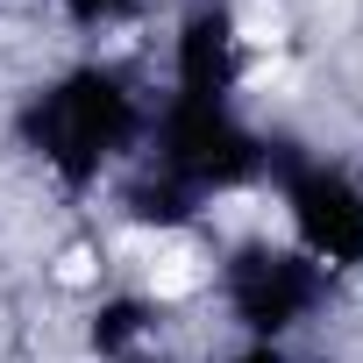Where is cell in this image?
Wrapping results in <instances>:
<instances>
[{"label":"cell","instance_id":"obj_1","mask_svg":"<svg viewBox=\"0 0 363 363\" xmlns=\"http://www.w3.org/2000/svg\"><path fill=\"white\" fill-rule=\"evenodd\" d=\"M271 171V143L235 114V100H178L143 128V178L128 186V221L143 228H186L214 193H242Z\"/></svg>","mask_w":363,"mask_h":363},{"label":"cell","instance_id":"obj_2","mask_svg":"<svg viewBox=\"0 0 363 363\" xmlns=\"http://www.w3.org/2000/svg\"><path fill=\"white\" fill-rule=\"evenodd\" d=\"M143 128H150V107L143 93L107 72V65H72L57 72L43 93L22 100L15 114V135L22 150L57 178L65 193H86L114 164H128V150H143Z\"/></svg>","mask_w":363,"mask_h":363},{"label":"cell","instance_id":"obj_3","mask_svg":"<svg viewBox=\"0 0 363 363\" xmlns=\"http://www.w3.org/2000/svg\"><path fill=\"white\" fill-rule=\"evenodd\" d=\"M328 285H335V278H328L313 257H299L292 242H271V235L235 242L228 264H221V306H228V320H235L250 342H292V335L320 313Z\"/></svg>","mask_w":363,"mask_h":363},{"label":"cell","instance_id":"obj_4","mask_svg":"<svg viewBox=\"0 0 363 363\" xmlns=\"http://www.w3.org/2000/svg\"><path fill=\"white\" fill-rule=\"evenodd\" d=\"M292 250L313 257L328 278L363 271V178L328 157H271Z\"/></svg>","mask_w":363,"mask_h":363},{"label":"cell","instance_id":"obj_5","mask_svg":"<svg viewBox=\"0 0 363 363\" xmlns=\"http://www.w3.org/2000/svg\"><path fill=\"white\" fill-rule=\"evenodd\" d=\"M242 86V29L228 0H193L171 36V93L178 100H235Z\"/></svg>","mask_w":363,"mask_h":363},{"label":"cell","instance_id":"obj_6","mask_svg":"<svg viewBox=\"0 0 363 363\" xmlns=\"http://www.w3.org/2000/svg\"><path fill=\"white\" fill-rule=\"evenodd\" d=\"M150 328H157V306L150 299H100L93 306V328H86V342L107 356V363H121V356H135L143 342H150Z\"/></svg>","mask_w":363,"mask_h":363},{"label":"cell","instance_id":"obj_7","mask_svg":"<svg viewBox=\"0 0 363 363\" xmlns=\"http://www.w3.org/2000/svg\"><path fill=\"white\" fill-rule=\"evenodd\" d=\"M57 8L72 29H121V22H135L143 0H57Z\"/></svg>","mask_w":363,"mask_h":363},{"label":"cell","instance_id":"obj_8","mask_svg":"<svg viewBox=\"0 0 363 363\" xmlns=\"http://www.w3.org/2000/svg\"><path fill=\"white\" fill-rule=\"evenodd\" d=\"M228 363H292V356H285V342H242Z\"/></svg>","mask_w":363,"mask_h":363}]
</instances>
